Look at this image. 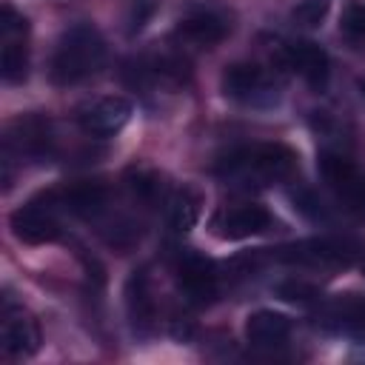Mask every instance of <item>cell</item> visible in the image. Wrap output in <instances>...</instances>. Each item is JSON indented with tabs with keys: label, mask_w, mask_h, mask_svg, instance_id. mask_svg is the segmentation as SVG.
Segmentation results:
<instances>
[{
	"label": "cell",
	"mask_w": 365,
	"mask_h": 365,
	"mask_svg": "<svg viewBox=\"0 0 365 365\" xmlns=\"http://www.w3.org/2000/svg\"><path fill=\"white\" fill-rule=\"evenodd\" d=\"M217 177L240 188H268L297 171V154L282 143H251L228 151L214 165Z\"/></svg>",
	"instance_id": "1"
},
{
	"label": "cell",
	"mask_w": 365,
	"mask_h": 365,
	"mask_svg": "<svg viewBox=\"0 0 365 365\" xmlns=\"http://www.w3.org/2000/svg\"><path fill=\"white\" fill-rule=\"evenodd\" d=\"M106 60V40L91 23H74L54 46L48 74L57 86H74L100 71Z\"/></svg>",
	"instance_id": "2"
},
{
	"label": "cell",
	"mask_w": 365,
	"mask_h": 365,
	"mask_svg": "<svg viewBox=\"0 0 365 365\" xmlns=\"http://www.w3.org/2000/svg\"><path fill=\"white\" fill-rule=\"evenodd\" d=\"M359 251H362V245L354 242V240L311 237V240H299V242H291V245H279L268 257L274 262L302 265V268H345L356 259Z\"/></svg>",
	"instance_id": "3"
},
{
	"label": "cell",
	"mask_w": 365,
	"mask_h": 365,
	"mask_svg": "<svg viewBox=\"0 0 365 365\" xmlns=\"http://www.w3.org/2000/svg\"><path fill=\"white\" fill-rule=\"evenodd\" d=\"M222 94L242 103V106H251V108H268V106H277L279 103V86L274 83V77L254 66V63H231L225 71H222Z\"/></svg>",
	"instance_id": "4"
},
{
	"label": "cell",
	"mask_w": 365,
	"mask_h": 365,
	"mask_svg": "<svg viewBox=\"0 0 365 365\" xmlns=\"http://www.w3.org/2000/svg\"><path fill=\"white\" fill-rule=\"evenodd\" d=\"M11 231L17 240L40 245L60 237V205L54 200V191H43L31 197L26 205H20L11 214Z\"/></svg>",
	"instance_id": "5"
},
{
	"label": "cell",
	"mask_w": 365,
	"mask_h": 365,
	"mask_svg": "<svg viewBox=\"0 0 365 365\" xmlns=\"http://www.w3.org/2000/svg\"><path fill=\"white\" fill-rule=\"evenodd\" d=\"M317 168L339 202H345L351 211L365 214V171L354 160H348L336 151H319Z\"/></svg>",
	"instance_id": "6"
},
{
	"label": "cell",
	"mask_w": 365,
	"mask_h": 365,
	"mask_svg": "<svg viewBox=\"0 0 365 365\" xmlns=\"http://www.w3.org/2000/svg\"><path fill=\"white\" fill-rule=\"evenodd\" d=\"M274 222L271 211L259 202H237V205H225L211 217V234L220 240H248L257 237L262 231H268Z\"/></svg>",
	"instance_id": "7"
},
{
	"label": "cell",
	"mask_w": 365,
	"mask_h": 365,
	"mask_svg": "<svg viewBox=\"0 0 365 365\" xmlns=\"http://www.w3.org/2000/svg\"><path fill=\"white\" fill-rule=\"evenodd\" d=\"M0 339H3V354L11 356V359L31 356L40 348V325H37V319L9 297L3 299V331H0Z\"/></svg>",
	"instance_id": "8"
},
{
	"label": "cell",
	"mask_w": 365,
	"mask_h": 365,
	"mask_svg": "<svg viewBox=\"0 0 365 365\" xmlns=\"http://www.w3.org/2000/svg\"><path fill=\"white\" fill-rule=\"evenodd\" d=\"M131 103L120 94H108V97H97L86 106L77 108V123L86 134L91 137H114L125 128V123L131 120Z\"/></svg>",
	"instance_id": "9"
},
{
	"label": "cell",
	"mask_w": 365,
	"mask_h": 365,
	"mask_svg": "<svg viewBox=\"0 0 365 365\" xmlns=\"http://www.w3.org/2000/svg\"><path fill=\"white\" fill-rule=\"evenodd\" d=\"M231 31V23L222 11L217 9H208V6H197V9H188L174 34L185 43V46H194V48H211L217 43L225 40V34Z\"/></svg>",
	"instance_id": "10"
},
{
	"label": "cell",
	"mask_w": 365,
	"mask_h": 365,
	"mask_svg": "<svg viewBox=\"0 0 365 365\" xmlns=\"http://www.w3.org/2000/svg\"><path fill=\"white\" fill-rule=\"evenodd\" d=\"M217 268L211 259L200 257L197 251H182L177 259V282L188 302L205 305L217 297Z\"/></svg>",
	"instance_id": "11"
},
{
	"label": "cell",
	"mask_w": 365,
	"mask_h": 365,
	"mask_svg": "<svg viewBox=\"0 0 365 365\" xmlns=\"http://www.w3.org/2000/svg\"><path fill=\"white\" fill-rule=\"evenodd\" d=\"M279 54H282V63L291 71H297L311 88H322L328 83V74H331L328 54H325V48L319 43L297 37V40H288Z\"/></svg>",
	"instance_id": "12"
},
{
	"label": "cell",
	"mask_w": 365,
	"mask_h": 365,
	"mask_svg": "<svg viewBox=\"0 0 365 365\" xmlns=\"http://www.w3.org/2000/svg\"><path fill=\"white\" fill-rule=\"evenodd\" d=\"M125 311H128V319L137 334H148L154 328L157 302L151 297V279H148L145 268L131 271V277L125 282Z\"/></svg>",
	"instance_id": "13"
},
{
	"label": "cell",
	"mask_w": 365,
	"mask_h": 365,
	"mask_svg": "<svg viewBox=\"0 0 365 365\" xmlns=\"http://www.w3.org/2000/svg\"><path fill=\"white\" fill-rule=\"evenodd\" d=\"M288 334H291V319L279 311L259 308V311L248 314V319H245V339L257 348H274V345L285 342Z\"/></svg>",
	"instance_id": "14"
},
{
	"label": "cell",
	"mask_w": 365,
	"mask_h": 365,
	"mask_svg": "<svg viewBox=\"0 0 365 365\" xmlns=\"http://www.w3.org/2000/svg\"><path fill=\"white\" fill-rule=\"evenodd\" d=\"M14 128L20 134H9L6 137V148H14L20 157H48V151H51L48 120L26 117V120H17Z\"/></svg>",
	"instance_id": "15"
},
{
	"label": "cell",
	"mask_w": 365,
	"mask_h": 365,
	"mask_svg": "<svg viewBox=\"0 0 365 365\" xmlns=\"http://www.w3.org/2000/svg\"><path fill=\"white\" fill-rule=\"evenodd\" d=\"M54 200L60 211L77 214V217H94L106 208V188L100 182H74L54 191Z\"/></svg>",
	"instance_id": "16"
},
{
	"label": "cell",
	"mask_w": 365,
	"mask_h": 365,
	"mask_svg": "<svg viewBox=\"0 0 365 365\" xmlns=\"http://www.w3.org/2000/svg\"><path fill=\"white\" fill-rule=\"evenodd\" d=\"M202 214V197L197 188L182 185L177 188L165 202V222L174 234H188Z\"/></svg>",
	"instance_id": "17"
},
{
	"label": "cell",
	"mask_w": 365,
	"mask_h": 365,
	"mask_svg": "<svg viewBox=\"0 0 365 365\" xmlns=\"http://www.w3.org/2000/svg\"><path fill=\"white\" fill-rule=\"evenodd\" d=\"M322 317H325V325L365 339V302L356 299L354 294L351 297H339L331 305H325Z\"/></svg>",
	"instance_id": "18"
},
{
	"label": "cell",
	"mask_w": 365,
	"mask_h": 365,
	"mask_svg": "<svg viewBox=\"0 0 365 365\" xmlns=\"http://www.w3.org/2000/svg\"><path fill=\"white\" fill-rule=\"evenodd\" d=\"M0 74L9 86H17L29 77V46L26 37L3 40V54H0Z\"/></svg>",
	"instance_id": "19"
},
{
	"label": "cell",
	"mask_w": 365,
	"mask_h": 365,
	"mask_svg": "<svg viewBox=\"0 0 365 365\" xmlns=\"http://www.w3.org/2000/svg\"><path fill=\"white\" fill-rule=\"evenodd\" d=\"M331 9V0H297V6L291 9V20L302 29H317L325 14Z\"/></svg>",
	"instance_id": "20"
},
{
	"label": "cell",
	"mask_w": 365,
	"mask_h": 365,
	"mask_svg": "<svg viewBox=\"0 0 365 365\" xmlns=\"http://www.w3.org/2000/svg\"><path fill=\"white\" fill-rule=\"evenodd\" d=\"M277 294L285 299V302H299V305H308V302H319V291L305 282V279H285L277 285Z\"/></svg>",
	"instance_id": "21"
},
{
	"label": "cell",
	"mask_w": 365,
	"mask_h": 365,
	"mask_svg": "<svg viewBox=\"0 0 365 365\" xmlns=\"http://www.w3.org/2000/svg\"><path fill=\"white\" fill-rule=\"evenodd\" d=\"M339 29L348 31L351 37H365V3L362 0L345 6L342 17H339Z\"/></svg>",
	"instance_id": "22"
},
{
	"label": "cell",
	"mask_w": 365,
	"mask_h": 365,
	"mask_svg": "<svg viewBox=\"0 0 365 365\" xmlns=\"http://www.w3.org/2000/svg\"><path fill=\"white\" fill-rule=\"evenodd\" d=\"M26 31H29L26 17H23V14H17V11L6 3V6H3V11H0V34H3V40L26 37Z\"/></svg>",
	"instance_id": "23"
},
{
	"label": "cell",
	"mask_w": 365,
	"mask_h": 365,
	"mask_svg": "<svg viewBox=\"0 0 365 365\" xmlns=\"http://www.w3.org/2000/svg\"><path fill=\"white\" fill-rule=\"evenodd\" d=\"M154 9H157V0H134L131 11H128V34L140 31L145 26V20L154 14Z\"/></svg>",
	"instance_id": "24"
},
{
	"label": "cell",
	"mask_w": 365,
	"mask_h": 365,
	"mask_svg": "<svg viewBox=\"0 0 365 365\" xmlns=\"http://www.w3.org/2000/svg\"><path fill=\"white\" fill-rule=\"evenodd\" d=\"M359 91H362V97H365V77L359 80Z\"/></svg>",
	"instance_id": "25"
}]
</instances>
